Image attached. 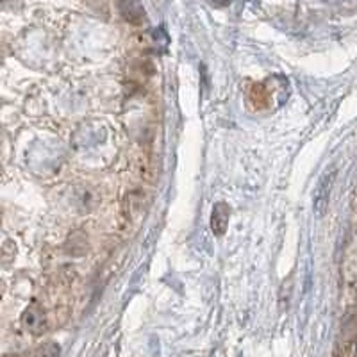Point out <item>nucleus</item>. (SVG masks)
Wrapping results in <instances>:
<instances>
[{
    "label": "nucleus",
    "mask_w": 357,
    "mask_h": 357,
    "mask_svg": "<svg viewBox=\"0 0 357 357\" xmlns=\"http://www.w3.org/2000/svg\"><path fill=\"white\" fill-rule=\"evenodd\" d=\"M334 178H336V172H327L321 175L318 181L314 195H312V211L317 216H324L325 211L329 209V200H331V191L334 186Z\"/></svg>",
    "instance_id": "1"
},
{
    "label": "nucleus",
    "mask_w": 357,
    "mask_h": 357,
    "mask_svg": "<svg viewBox=\"0 0 357 357\" xmlns=\"http://www.w3.org/2000/svg\"><path fill=\"white\" fill-rule=\"evenodd\" d=\"M118 8L126 20L139 22L143 18V9L138 0H118Z\"/></svg>",
    "instance_id": "4"
},
{
    "label": "nucleus",
    "mask_w": 357,
    "mask_h": 357,
    "mask_svg": "<svg viewBox=\"0 0 357 357\" xmlns=\"http://www.w3.org/2000/svg\"><path fill=\"white\" fill-rule=\"evenodd\" d=\"M356 357H357V345H356Z\"/></svg>",
    "instance_id": "6"
},
{
    "label": "nucleus",
    "mask_w": 357,
    "mask_h": 357,
    "mask_svg": "<svg viewBox=\"0 0 357 357\" xmlns=\"http://www.w3.org/2000/svg\"><path fill=\"white\" fill-rule=\"evenodd\" d=\"M22 325L25 327V331H29L34 336H40L47 329V318H45V312L41 311L40 305H29L27 309L22 314Z\"/></svg>",
    "instance_id": "2"
},
{
    "label": "nucleus",
    "mask_w": 357,
    "mask_h": 357,
    "mask_svg": "<svg viewBox=\"0 0 357 357\" xmlns=\"http://www.w3.org/2000/svg\"><path fill=\"white\" fill-rule=\"evenodd\" d=\"M31 357H59V347L56 343H45L36 349Z\"/></svg>",
    "instance_id": "5"
},
{
    "label": "nucleus",
    "mask_w": 357,
    "mask_h": 357,
    "mask_svg": "<svg viewBox=\"0 0 357 357\" xmlns=\"http://www.w3.org/2000/svg\"><path fill=\"white\" fill-rule=\"evenodd\" d=\"M229 218H231V207L227 202H216L211 213V229L216 236H222L227 231Z\"/></svg>",
    "instance_id": "3"
}]
</instances>
